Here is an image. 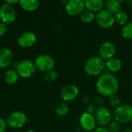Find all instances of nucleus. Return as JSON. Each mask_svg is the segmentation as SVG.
<instances>
[{
  "label": "nucleus",
  "instance_id": "nucleus-1",
  "mask_svg": "<svg viewBox=\"0 0 132 132\" xmlns=\"http://www.w3.org/2000/svg\"><path fill=\"white\" fill-rule=\"evenodd\" d=\"M96 88L100 94L104 97H111L118 92L119 84L114 75L111 73H104L97 79Z\"/></svg>",
  "mask_w": 132,
  "mask_h": 132
},
{
  "label": "nucleus",
  "instance_id": "nucleus-2",
  "mask_svg": "<svg viewBox=\"0 0 132 132\" xmlns=\"http://www.w3.org/2000/svg\"><path fill=\"white\" fill-rule=\"evenodd\" d=\"M105 67L104 60L99 56L89 58L84 64V70L90 76H97L101 73Z\"/></svg>",
  "mask_w": 132,
  "mask_h": 132
},
{
  "label": "nucleus",
  "instance_id": "nucleus-3",
  "mask_svg": "<svg viewBox=\"0 0 132 132\" xmlns=\"http://www.w3.org/2000/svg\"><path fill=\"white\" fill-rule=\"evenodd\" d=\"M113 117L115 121L120 124L131 121L132 120V107L129 104L119 105L114 110Z\"/></svg>",
  "mask_w": 132,
  "mask_h": 132
},
{
  "label": "nucleus",
  "instance_id": "nucleus-4",
  "mask_svg": "<svg viewBox=\"0 0 132 132\" xmlns=\"http://www.w3.org/2000/svg\"><path fill=\"white\" fill-rule=\"evenodd\" d=\"M95 19L97 25L103 29H110L115 22L114 15L107 10H101L97 12Z\"/></svg>",
  "mask_w": 132,
  "mask_h": 132
},
{
  "label": "nucleus",
  "instance_id": "nucleus-5",
  "mask_svg": "<svg viewBox=\"0 0 132 132\" xmlns=\"http://www.w3.org/2000/svg\"><path fill=\"white\" fill-rule=\"evenodd\" d=\"M36 70L35 63L30 60H25L21 61L16 67V71L18 72L19 76L23 78H29L32 77Z\"/></svg>",
  "mask_w": 132,
  "mask_h": 132
},
{
  "label": "nucleus",
  "instance_id": "nucleus-6",
  "mask_svg": "<svg viewBox=\"0 0 132 132\" xmlns=\"http://www.w3.org/2000/svg\"><path fill=\"white\" fill-rule=\"evenodd\" d=\"M27 121L26 114L19 111L12 112L7 118V125L12 128H19L24 126Z\"/></svg>",
  "mask_w": 132,
  "mask_h": 132
},
{
  "label": "nucleus",
  "instance_id": "nucleus-7",
  "mask_svg": "<svg viewBox=\"0 0 132 132\" xmlns=\"http://www.w3.org/2000/svg\"><path fill=\"white\" fill-rule=\"evenodd\" d=\"M0 18L3 23H12L16 19V12L13 5L4 3L0 7Z\"/></svg>",
  "mask_w": 132,
  "mask_h": 132
},
{
  "label": "nucleus",
  "instance_id": "nucleus-8",
  "mask_svg": "<svg viewBox=\"0 0 132 132\" xmlns=\"http://www.w3.org/2000/svg\"><path fill=\"white\" fill-rule=\"evenodd\" d=\"M35 65L37 69L46 73L53 70L55 65V61L52 56L46 54H43L36 58L35 61Z\"/></svg>",
  "mask_w": 132,
  "mask_h": 132
},
{
  "label": "nucleus",
  "instance_id": "nucleus-9",
  "mask_svg": "<svg viewBox=\"0 0 132 132\" xmlns=\"http://www.w3.org/2000/svg\"><path fill=\"white\" fill-rule=\"evenodd\" d=\"M94 118L96 120V122L100 125L101 127H104L108 126L109 124L111 122L112 116L108 108L101 107L95 111Z\"/></svg>",
  "mask_w": 132,
  "mask_h": 132
},
{
  "label": "nucleus",
  "instance_id": "nucleus-10",
  "mask_svg": "<svg viewBox=\"0 0 132 132\" xmlns=\"http://www.w3.org/2000/svg\"><path fill=\"white\" fill-rule=\"evenodd\" d=\"M85 8V3L82 0H70L66 4V10L70 15H81Z\"/></svg>",
  "mask_w": 132,
  "mask_h": 132
},
{
  "label": "nucleus",
  "instance_id": "nucleus-11",
  "mask_svg": "<svg viewBox=\"0 0 132 132\" xmlns=\"http://www.w3.org/2000/svg\"><path fill=\"white\" fill-rule=\"evenodd\" d=\"M116 53V47L111 42L104 43L99 49V57L103 60H109L114 58Z\"/></svg>",
  "mask_w": 132,
  "mask_h": 132
},
{
  "label": "nucleus",
  "instance_id": "nucleus-12",
  "mask_svg": "<svg viewBox=\"0 0 132 132\" xmlns=\"http://www.w3.org/2000/svg\"><path fill=\"white\" fill-rule=\"evenodd\" d=\"M79 94L78 87L74 84H67L60 91V96L64 101H72L77 98Z\"/></svg>",
  "mask_w": 132,
  "mask_h": 132
},
{
  "label": "nucleus",
  "instance_id": "nucleus-13",
  "mask_svg": "<svg viewBox=\"0 0 132 132\" xmlns=\"http://www.w3.org/2000/svg\"><path fill=\"white\" fill-rule=\"evenodd\" d=\"M36 36L35 33L29 31L22 32L18 39L19 45L23 48H29L33 46L36 43Z\"/></svg>",
  "mask_w": 132,
  "mask_h": 132
},
{
  "label": "nucleus",
  "instance_id": "nucleus-14",
  "mask_svg": "<svg viewBox=\"0 0 132 132\" xmlns=\"http://www.w3.org/2000/svg\"><path fill=\"white\" fill-rule=\"evenodd\" d=\"M80 123L84 130L86 131H91L94 130L97 122L94 117L87 112L84 113L80 118Z\"/></svg>",
  "mask_w": 132,
  "mask_h": 132
},
{
  "label": "nucleus",
  "instance_id": "nucleus-15",
  "mask_svg": "<svg viewBox=\"0 0 132 132\" xmlns=\"http://www.w3.org/2000/svg\"><path fill=\"white\" fill-rule=\"evenodd\" d=\"M13 60V53L9 48L0 50V68H5L9 66Z\"/></svg>",
  "mask_w": 132,
  "mask_h": 132
},
{
  "label": "nucleus",
  "instance_id": "nucleus-16",
  "mask_svg": "<svg viewBox=\"0 0 132 132\" xmlns=\"http://www.w3.org/2000/svg\"><path fill=\"white\" fill-rule=\"evenodd\" d=\"M84 3L87 10L92 12H99L104 7V2L102 0H87Z\"/></svg>",
  "mask_w": 132,
  "mask_h": 132
},
{
  "label": "nucleus",
  "instance_id": "nucleus-17",
  "mask_svg": "<svg viewBox=\"0 0 132 132\" xmlns=\"http://www.w3.org/2000/svg\"><path fill=\"white\" fill-rule=\"evenodd\" d=\"M19 4L24 10L29 12L35 11L39 6V2L38 0H21Z\"/></svg>",
  "mask_w": 132,
  "mask_h": 132
},
{
  "label": "nucleus",
  "instance_id": "nucleus-18",
  "mask_svg": "<svg viewBox=\"0 0 132 132\" xmlns=\"http://www.w3.org/2000/svg\"><path fill=\"white\" fill-rule=\"evenodd\" d=\"M105 67H107V69L108 70H110L111 72H118L119 71L121 67H122V63L121 61L118 59V58H112L109 60H108L105 63Z\"/></svg>",
  "mask_w": 132,
  "mask_h": 132
},
{
  "label": "nucleus",
  "instance_id": "nucleus-19",
  "mask_svg": "<svg viewBox=\"0 0 132 132\" xmlns=\"http://www.w3.org/2000/svg\"><path fill=\"white\" fill-rule=\"evenodd\" d=\"M105 7L107 11L114 15L121 10V4L120 3V2L117 0H109L105 3Z\"/></svg>",
  "mask_w": 132,
  "mask_h": 132
},
{
  "label": "nucleus",
  "instance_id": "nucleus-20",
  "mask_svg": "<svg viewBox=\"0 0 132 132\" xmlns=\"http://www.w3.org/2000/svg\"><path fill=\"white\" fill-rule=\"evenodd\" d=\"M114 19H115V22L121 25V26H125L128 23V14L123 11V10H120L118 11V12H116L114 14Z\"/></svg>",
  "mask_w": 132,
  "mask_h": 132
},
{
  "label": "nucleus",
  "instance_id": "nucleus-21",
  "mask_svg": "<svg viewBox=\"0 0 132 132\" xmlns=\"http://www.w3.org/2000/svg\"><path fill=\"white\" fill-rule=\"evenodd\" d=\"M19 79L18 72L15 70H9L5 73V80L8 84H14Z\"/></svg>",
  "mask_w": 132,
  "mask_h": 132
},
{
  "label": "nucleus",
  "instance_id": "nucleus-22",
  "mask_svg": "<svg viewBox=\"0 0 132 132\" xmlns=\"http://www.w3.org/2000/svg\"><path fill=\"white\" fill-rule=\"evenodd\" d=\"M121 35L126 39H132V22H128L121 29Z\"/></svg>",
  "mask_w": 132,
  "mask_h": 132
},
{
  "label": "nucleus",
  "instance_id": "nucleus-23",
  "mask_svg": "<svg viewBox=\"0 0 132 132\" xmlns=\"http://www.w3.org/2000/svg\"><path fill=\"white\" fill-rule=\"evenodd\" d=\"M95 19V15L94 12L89 11V10H86L84 11L81 15H80V19L81 21H83L85 23H90L91 22H93Z\"/></svg>",
  "mask_w": 132,
  "mask_h": 132
},
{
  "label": "nucleus",
  "instance_id": "nucleus-24",
  "mask_svg": "<svg viewBox=\"0 0 132 132\" xmlns=\"http://www.w3.org/2000/svg\"><path fill=\"white\" fill-rule=\"evenodd\" d=\"M68 111H69V108L65 102L60 103L56 108V114L59 117H63V116L67 115Z\"/></svg>",
  "mask_w": 132,
  "mask_h": 132
},
{
  "label": "nucleus",
  "instance_id": "nucleus-25",
  "mask_svg": "<svg viewBox=\"0 0 132 132\" xmlns=\"http://www.w3.org/2000/svg\"><path fill=\"white\" fill-rule=\"evenodd\" d=\"M57 76H58L57 72L52 70H50L45 73L44 78L47 82H53L57 78Z\"/></svg>",
  "mask_w": 132,
  "mask_h": 132
},
{
  "label": "nucleus",
  "instance_id": "nucleus-26",
  "mask_svg": "<svg viewBox=\"0 0 132 132\" xmlns=\"http://www.w3.org/2000/svg\"><path fill=\"white\" fill-rule=\"evenodd\" d=\"M121 125L117 121H112L108 126V130L109 132H118L121 130Z\"/></svg>",
  "mask_w": 132,
  "mask_h": 132
},
{
  "label": "nucleus",
  "instance_id": "nucleus-27",
  "mask_svg": "<svg viewBox=\"0 0 132 132\" xmlns=\"http://www.w3.org/2000/svg\"><path fill=\"white\" fill-rule=\"evenodd\" d=\"M110 104L112 107L118 108L120 104V98L117 95H113L110 97Z\"/></svg>",
  "mask_w": 132,
  "mask_h": 132
},
{
  "label": "nucleus",
  "instance_id": "nucleus-28",
  "mask_svg": "<svg viewBox=\"0 0 132 132\" xmlns=\"http://www.w3.org/2000/svg\"><path fill=\"white\" fill-rule=\"evenodd\" d=\"M6 127H7V123L3 118H0V132H5Z\"/></svg>",
  "mask_w": 132,
  "mask_h": 132
},
{
  "label": "nucleus",
  "instance_id": "nucleus-29",
  "mask_svg": "<svg viewBox=\"0 0 132 132\" xmlns=\"http://www.w3.org/2000/svg\"><path fill=\"white\" fill-rule=\"evenodd\" d=\"M6 31H7V26H6V24H5L3 22L0 23V36H4L5 34V32H6Z\"/></svg>",
  "mask_w": 132,
  "mask_h": 132
},
{
  "label": "nucleus",
  "instance_id": "nucleus-30",
  "mask_svg": "<svg viewBox=\"0 0 132 132\" xmlns=\"http://www.w3.org/2000/svg\"><path fill=\"white\" fill-rule=\"evenodd\" d=\"M94 132H109L108 131V128H104V127H99V128H96Z\"/></svg>",
  "mask_w": 132,
  "mask_h": 132
},
{
  "label": "nucleus",
  "instance_id": "nucleus-31",
  "mask_svg": "<svg viewBox=\"0 0 132 132\" xmlns=\"http://www.w3.org/2000/svg\"><path fill=\"white\" fill-rule=\"evenodd\" d=\"M18 2H19L18 0H7V1H5V3L9 4V5H13L14 4H16V3H18Z\"/></svg>",
  "mask_w": 132,
  "mask_h": 132
},
{
  "label": "nucleus",
  "instance_id": "nucleus-32",
  "mask_svg": "<svg viewBox=\"0 0 132 132\" xmlns=\"http://www.w3.org/2000/svg\"><path fill=\"white\" fill-rule=\"evenodd\" d=\"M27 132H36L35 131H33V130H29V131H28Z\"/></svg>",
  "mask_w": 132,
  "mask_h": 132
},
{
  "label": "nucleus",
  "instance_id": "nucleus-33",
  "mask_svg": "<svg viewBox=\"0 0 132 132\" xmlns=\"http://www.w3.org/2000/svg\"><path fill=\"white\" fill-rule=\"evenodd\" d=\"M0 78H1V74H0Z\"/></svg>",
  "mask_w": 132,
  "mask_h": 132
}]
</instances>
